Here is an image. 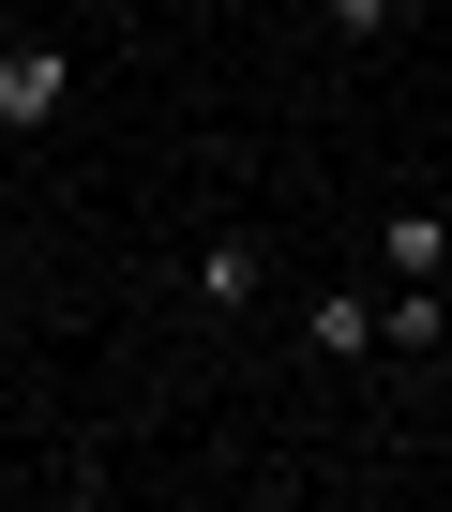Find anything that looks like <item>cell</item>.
Segmentation results:
<instances>
[{"mask_svg": "<svg viewBox=\"0 0 452 512\" xmlns=\"http://www.w3.org/2000/svg\"><path fill=\"white\" fill-rule=\"evenodd\" d=\"M76 106V46L61 31H16V46H0V136H46Z\"/></svg>", "mask_w": 452, "mask_h": 512, "instance_id": "6da1fadb", "label": "cell"}, {"mask_svg": "<svg viewBox=\"0 0 452 512\" xmlns=\"http://www.w3.org/2000/svg\"><path fill=\"white\" fill-rule=\"evenodd\" d=\"M272 302V256H257V226H211V256H196V317L226 332V317H257Z\"/></svg>", "mask_w": 452, "mask_h": 512, "instance_id": "7a4b0ae2", "label": "cell"}, {"mask_svg": "<svg viewBox=\"0 0 452 512\" xmlns=\"http://www.w3.org/2000/svg\"><path fill=\"white\" fill-rule=\"evenodd\" d=\"M302 347L362 362V347H377V302H362V287H317V302H302Z\"/></svg>", "mask_w": 452, "mask_h": 512, "instance_id": "3957f363", "label": "cell"}, {"mask_svg": "<svg viewBox=\"0 0 452 512\" xmlns=\"http://www.w3.org/2000/svg\"><path fill=\"white\" fill-rule=\"evenodd\" d=\"M377 272H452V226L437 211H377Z\"/></svg>", "mask_w": 452, "mask_h": 512, "instance_id": "277c9868", "label": "cell"}, {"mask_svg": "<svg viewBox=\"0 0 452 512\" xmlns=\"http://www.w3.org/2000/svg\"><path fill=\"white\" fill-rule=\"evenodd\" d=\"M377 347H437V272H392L377 287Z\"/></svg>", "mask_w": 452, "mask_h": 512, "instance_id": "5b68a950", "label": "cell"}, {"mask_svg": "<svg viewBox=\"0 0 452 512\" xmlns=\"http://www.w3.org/2000/svg\"><path fill=\"white\" fill-rule=\"evenodd\" d=\"M332 31H347V46H377V31H392V0H332Z\"/></svg>", "mask_w": 452, "mask_h": 512, "instance_id": "8992f818", "label": "cell"}]
</instances>
